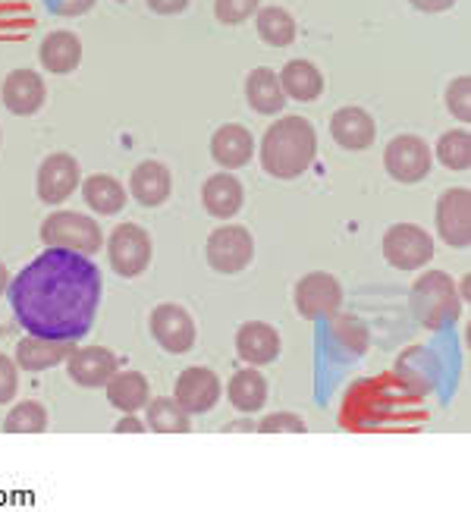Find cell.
Wrapping results in <instances>:
<instances>
[{"label": "cell", "instance_id": "obj_8", "mask_svg": "<svg viewBox=\"0 0 471 512\" xmlns=\"http://www.w3.org/2000/svg\"><path fill=\"white\" fill-rule=\"evenodd\" d=\"M343 305V286L336 283V277L314 271L296 283V311L308 321H324L333 318Z\"/></svg>", "mask_w": 471, "mask_h": 512}, {"label": "cell", "instance_id": "obj_28", "mask_svg": "<svg viewBox=\"0 0 471 512\" xmlns=\"http://www.w3.org/2000/svg\"><path fill=\"white\" fill-rule=\"evenodd\" d=\"M258 35L264 44H271V48H286V44L296 41V19L289 16L283 7H264L258 10Z\"/></svg>", "mask_w": 471, "mask_h": 512}, {"label": "cell", "instance_id": "obj_34", "mask_svg": "<svg viewBox=\"0 0 471 512\" xmlns=\"http://www.w3.org/2000/svg\"><path fill=\"white\" fill-rule=\"evenodd\" d=\"M468 76H459L450 88H446V107H450V114L462 123L471 120V107H468Z\"/></svg>", "mask_w": 471, "mask_h": 512}, {"label": "cell", "instance_id": "obj_32", "mask_svg": "<svg viewBox=\"0 0 471 512\" xmlns=\"http://www.w3.org/2000/svg\"><path fill=\"white\" fill-rule=\"evenodd\" d=\"M330 340L340 346L346 355H362L368 349V330L355 318H336L330 324Z\"/></svg>", "mask_w": 471, "mask_h": 512}, {"label": "cell", "instance_id": "obj_3", "mask_svg": "<svg viewBox=\"0 0 471 512\" xmlns=\"http://www.w3.org/2000/svg\"><path fill=\"white\" fill-rule=\"evenodd\" d=\"M412 308L418 321L428 330H440L446 324H453L462 311L453 277L443 271H428L424 277H418L412 286Z\"/></svg>", "mask_w": 471, "mask_h": 512}, {"label": "cell", "instance_id": "obj_4", "mask_svg": "<svg viewBox=\"0 0 471 512\" xmlns=\"http://www.w3.org/2000/svg\"><path fill=\"white\" fill-rule=\"evenodd\" d=\"M41 242L51 249L95 255V252H101V227H98V220L85 217V214L57 211L41 224Z\"/></svg>", "mask_w": 471, "mask_h": 512}, {"label": "cell", "instance_id": "obj_40", "mask_svg": "<svg viewBox=\"0 0 471 512\" xmlns=\"http://www.w3.org/2000/svg\"><path fill=\"white\" fill-rule=\"evenodd\" d=\"M114 431H120V434H142V431H145V425L136 418V412H126V418L120 421V425H117Z\"/></svg>", "mask_w": 471, "mask_h": 512}, {"label": "cell", "instance_id": "obj_7", "mask_svg": "<svg viewBox=\"0 0 471 512\" xmlns=\"http://www.w3.org/2000/svg\"><path fill=\"white\" fill-rule=\"evenodd\" d=\"M384 258L396 271H418L434 258V239L418 224H396L384 236Z\"/></svg>", "mask_w": 471, "mask_h": 512}, {"label": "cell", "instance_id": "obj_29", "mask_svg": "<svg viewBox=\"0 0 471 512\" xmlns=\"http://www.w3.org/2000/svg\"><path fill=\"white\" fill-rule=\"evenodd\" d=\"M148 428L157 434H186L192 431L189 412L176 403V399H151L148 403Z\"/></svg>", "mask_w": 471, "mask_h": 512}, {"label": "cell", "instance_id": "obj_18", "mask_svg": "<svg viewBox=\"0 0 471 512\" xmlns=\"http://www.w3.org/2000/svg\"><path fill=\"white\" fill-rule=\"evenodd\" d=\"M76 343L70 340H44V337H29L19 340L16 346V368H22L26 374H38V371H48L60 362H66L73 355Z\"/></svg>", "mask_w": 471, "mask_h": 512}, {"label": "cell", "instance_id": "obj_16", "mask_svg": "<svg viewBox=\"0 0 471 512\" xmlns=\"http://www.w3.org/2000/svg\"><path fill=\"white\" fill-rule=\"evenodd\" d=\"M4 104L10 114L16 117H32L41 110L44 98H48V88H44V79L32 70H13L4 79Z\"/></svg>", "mask_w": 471, "mask_h": 512}, {"label": "cell", "instance_id": "obj_25", "mask_svg": "<svg viewBox=\"0 0 471 512\" xmlns=\"http://www.w3.org/2000/svg\"><path fill=\"white\" fill-rule=\"evenodd\" d=\"M245 98L258 110V114H280L286 107V95L280 88V76L267 66H258V70L249 73L245 79Z\"/></svg>", "mask_w": 471, "mask_h": 512}, {"label": "cell", "instance_id": "obj_35", "mask_svg": "<svg viewBox=\"0 0 471 512\" xmlns=\"http://www.w3.org/2000/svg\"><path fill=\"white\" fill-rule=\"evenodd\" d=\"M19 390V374H16V362L10 355L0 352V406H7L10 399Z\"/></svg>", "mask_w": 471, "mask_h": 512}, {"label": "cell", "instance_id": "obj_37", "mask_svg": "<svg viewBox=\"0 0 471 512\" xmlns=\"http://www.w3.org/2000/svg\"><path fill=\"white\" fill-rule=\"evenodd\" d=\"M92 4H95V0H57L54 13H60V16H79L85 10H92Z\"/></svg>", "mask_w": 471, "mask_h": 512}, {"label": "cell", "instance_id": "obj_17", "mask_svg": "<svg viewBox=\"0 0 471 512\" xmlns=\"http://www.w3.org/2000/svg\"><path fill=\"white\" fill-rule=\"evenodd\" d=\"M236 352H239V359L249 362L252 368L271 365V362H277V355H280V333L271 324H264V321L242 324L239 333H236Z\"/></svg>", "mask_w": 471, "mask_h": 512}, {"label": "cell", "instance_id": "obj_36", "mask_svg": "<svg viewBox=\"0 0 471 512\" xmlns=\"http://www.w3.org/2000/svg\"><path fill=\"white\" fill-rule=\"evenodd\" d=\"M255 431H261V434H274V431H293V434H302V431H305V421L296 418V415L280 412V415H267V418H261V425H258Z\"/></svg>", "mask_w": 471, "mask_h": 512}, {"label": "cell", "instance_id": "obj_1", "mask_svg": "<svg viewBox=\"0 0 471 512\" xmlns=\"http://www.w3.org/2000/svg\"><path fill=\"white\" fill-rule=\"evenodd\" d=\"M7 293L22 330L76 343L95 324L104 283L88 255L48 246L10 280Z\"/></svg>", "mask_w": 471, "mask_h": 512}, {"label": "cell", "instance_id": "obj_20", "mask_svg": "<svg viewBox=\"0 0 471 512\" xmlns=\"http://www.w3.org/2000/svg\"><path fill=\"white\" fill-rule=\"evenodd\" d=\"M129 192L132 198H136L139 205L145 208H157V205H164L170 192H173V176L164 164H157V161H145L139 164L136 170H132L129 176Z\"/></svg>", "mask_w": 471, "mask_h": 512}, {"label": "cell", "instance_id": "obj_13", "mask_svg": "<svg viewBox=\"0 0 471 512\" xmlns=\"http://www.w3.org/2000/svg\"><path fill=\"white\" fill-rule=\"evenodd\" d=\"M35 186L44 205H63L79 186V161L73 154H51L41 161Z\"/></svg>", "mask_w": 471, "mask_h": 512}, {"label": "cell", "instance_id": "obj_2", "mask_svg": "<svg viewBox=\"0 0 471 512\" xmlns=\"http://www.w3.org/2000/svg\"><path fill=\"white\" fill-rule=\"evenodd\" d=\"M314 154H318V136L302 117H283L264 132L261 167L274 180H296L314 164Z\"/></svg>", "mask_w": 471, "mask_h": 512}, {"label": "cell", "instance_id": "obj_23", "mask_svg": "<svg viewBox=\"0 0 471 512\" xmlns=\"http://www.w3.org/2000/svg\"><path fill=\"white\" fill-rule=\"evenodd\" d=\"M280 88H283V95L293 101H314L324 92V76L318 66L308 60H289L280 73Z\"/></svg>", "mask_w": 471, "mask_h": 512}, {"label": "cell", "instance_id": "obj_24", "mask_svg": "<svg viewBox=\"0 0 471 512\" xmlns=\"http://www.w3.org/2000/svg\"><path fill=\"white\" fill-rule=\"evenodd\" d=\"M104 387H107V403L120 409L123 415L148 406V381L139 371H114V377Z\"/></svg>", "mask_w": 471, "mask_h": 512}, {"label": "cell", "instance_id": "obj_33", "mask_svg": "<svg viewBox=\"0 0 471 512\" xmlns=\"http://www.w3.org/2000/svg\"><path fill=\"white\" fill-rule=\"evenodd\" d=\"M261 0H214V13L223 26H239L258 10Z\"/></svg>", "mask_w": 471, "mask_h": 512}, {"label": "cell", "instance_id": "obj_22", "mask_svg": "<svg viewBox=\"0 0 471 512\" xmlns=\"http://www.w3.org/2000/svg\"><path fill=\"white\" fill-rule=\"evenodd\" d=\"M41 66L48 73H73L76 66L82 63V41L73 32H51L48 38L41 41Z\"/></svg>", "mask_w": 471, "mask_h": 512}, {"label": "cell", "instance_id": "obj_12", "mask_svg": "<svg viewBox=\"0 0 471 512\" xmlns=\"http://www.w3.org/2000/svg\"><path fill=\"white\" fill-rule=\"evenodd\" d=\"M220 377L211 368H186L176 377L173 399L183 406L189 415H205L220 403Z\"/></svg>", "mask_w": 471, "mask_h": 512}, {"label": "cell", "instance_id": "obj_14", "mask_svg": "<svg viewBox=\"0 0 471 512\" xmlns=\"http://www.w3.org/2000/svg\"><path fill=\"white\" fill-rule=\"evenodd\" d=\"M66 371H70V381H76L79 387H104L117 371V355L104 349V346H85V349H73V355L66 359Z\"/></svg>", "mask_w": 471, "mask_h": 512}, {"label": "cell", "instance_id": "obj_30", "mask_svg": "<svg viewBox=\"0 0 471 512\" xmlns=\"http://www.w3.org/2000/svg\"><path fill=\"white\" fill-rule=\"evenodd\" d=\"M437 161L450 170H468L471 167V136L465 129H453L440 136L437 142Z\"/></svg>", "mask_w": 471, "mask_h": 512}, {"label": "cell", "instance_id": "obj_10", "mask_svg": "<svg viewBox=\"0 0 471 512\" xmlns=\"http://www.w3.org/2000/svg\"><path fill=\"white\" fill-rule=\"evenodd\" d=\"M151 337L161 343V349L183 355L195 346V321L183 305L164 302L151 311Z\"/></svg>", "mask_w": 471, "mask_h": 512}, {"label": "cell", "instance_id": "obj_5", "mask_svg": "<svg viewBox=\"0 0 471 512\" xmlns=\"http://www.w3.org/2000/svg\"><path fill=\"white\" fill-rule=\"evenodd\" d=\"M107 258L120 277H139L151 264V236L139 224H120L107 239Z\"/></svg>", "mask_w": 471, "mask_h": 512}, {"label": "cell", "instance_id": "obj_38", "mask_svg": "<svg viewBox=\"0 0 471 512\" xmlns=\"http://www.w3.org/2000/svg\"><path fill=\"white\" fill-rule=\"evenodd\" d=\"M148 7L161 16H173V13H183L189 7V0H148Z\"/></svg>", "mask_w": 471, "mask_h": 512}, {"label": "cell", "instance_id": "obj_39", "mask_svg": "<svg viewBox=\"0 0 471 512\" xmlns=\"http://www.w3.org/2000/svg\"><path fill=\"white\" fill-rule=\"evenodd\" d=\"M456 4V0H412V7L421 10V13H443L450 10Z\"/></svg>", "mask_w": 471, "mask_h": 512}, {"label": "cell", "instance_id": "obj_6", "mask_svg": "<svg viewBox=\"0 0 471 512\" xmlns=\"http://www.w3.org/2000/svg\"><path fill=\"white\" fill-rule=\"evenodd\" d=\"M205 255L217 274H239L255 258V239L245 227H217L208 236Z\"/></svg>", "mask_w": 471, "mask_h": 512}, {"label": "cell", "instance_id": "obj_15", "mask_svg": "<svg viewBox=\"0 0 471 512\" xmlns=\"http://www.w3.org/2000/svg\"><path fill=\"white\" fill-rule=\"evenodd\" d=\"M330 136L333 142L346 148V151H365L374 145L377 126L371 120L368 110L362 107H340L330 120Z\"/></svg>", "mask_w": 471, "mask_h": 512}, {"label": "cell", "instance_id": "obj_11", "mask_svg": "<svg viewBox=\"0 0 471 512\" xmlns=\"http://www.w3.org/2000/svg\"><path fill=\"white\" fill-rule=\"evenodd\" d=\"M437 233L450 249H468L471 242V192L450 189L437 202Z\"/></svg>", "mask_w": 471, "mask_h": 512}, {"label": "cell", "instance_id": "obj_9", "mask_svg": "<svg viewBox=\"0 0 471 512\" xmlns=\"http://www.w3.org/2000/svg\"><path fill=\"white\" fill-rule=\"evenodd\" d=\"M434 151L418 136H396L384 148V167L399 183H418L431 173Z\"/></svg>", "mask_w": 471, "mask_h": 512}, {"label": "cell", "instance_id": "obj_41", "mask_svg": "<svg viewBox=\"0 0 471 512\" xmlns=\"http://www.w3.org/2000/svg\"><path fill=\"white\" fill-rule=\"evenodd\" d=\"M7 286H10V271H7V264L0 261V296L7 293Z\"/></svg>", "mask_w": 471, "mask_h": 512}, {"label": "cell", "instance_id": "obj_42", "mask_svg": "<svg viewBox=\"0 0 471 512\" xmlns=\"http://www.w3.org/2000/svg\"><path fill=\"white\" fill-rule=\"evenodd\" d=\"M227 431H255L252 421H233V425H227Z\"/></svg>", "mask_w": 471, "mask_h": 512}, {"label": "cell", "instance_id": "obj_21", "mask_svg": "<svg viewBox=\"0 0 471 512\" xmlns=\"http://www.w3.org/2000/svg\"><path fill=\"white\" fill-rule=\"evenodd\" d=\"M242 183L236 180L233 173H214L208 176V183L205 189H201V202H205V211L211 217H220V220H227L233 214L242 211Z\"/></svg>", "mask_w": 471, "mask_h": 512}, {"label": "cell", "instance_id": "obj_31", "mask_svg": "<svg viewBox=\"0 0 471 512\" xmlns=\"http://www.w3.org/2000/svg\"><path fill=\"white\" fill-rule=\"evenodd\" d=\"M44 428H48V412L41 403H19L4 418L7 434H41Z\"/></svg>", "mask_w": 471, "mask_h": 512}, {"label": "cell", "instance_id": "obj_19", "mask_svg": "<svg viewBox=\"0 0 471 512\" xmlns=\"http://www.w3.org/2000/svg\"><path fill=\"white\" fill-rule=\"evenodd\" d=\"M252 154H255V139H252V132L245 129V126L227 123V126H220L214 132V139H211V158L220 167H227V170L245 167V164L252 161Z\"/></svg>", "mask_w": 471, "mask_h": 512}, {"label": "cell", "instance_id": "obj_27", "mask_svg": "<svg viewBox=\"0 0 471 512\" xmlns=\"http://www.w3.org/2000/svg\"><path fill=\"white\" fill-rule=\"evenodd\" d=\"M227 396H230V403H233L236 412L255 415L267 403V381L255 368H242V371L233 374V381L227 387Z\"/></svg>", "mask_w": 471, "mask_h": 512}, {"label": "cell", "instance_id": "obj_26", "mask_svg": "<svg viewBox=\"0 0 471 512\" xmlns=\"http://www.w3.org/2000/svg\"><path fill=\"white\" fill-rule=\"evenodd\" d=\"M82 198L85 205L101 217H114L126 208V189L107 173H95L82 183Z\"/></svg>", "mask_w": 471, "mask_h": 512}]
</instances>
